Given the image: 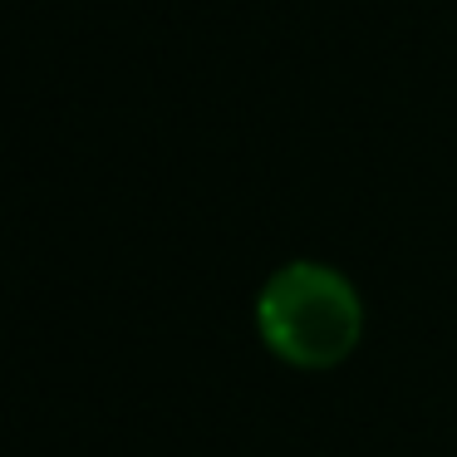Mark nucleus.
<instances>
[{
	"label": "nucleus",
	"instance_id": "obj_1",
	"mask_svg": "<svg viewBox=\"0 0 457 457\" xmlns=\"http://www.w3.org/2000/svg\"><path fill=\"white\" fill-rule=\"evenodd\" d=\"M251 325L276 364L295 374H329L364 345L369 310L339 266L300 256L261 280Z\"/></svg>",
	"mask_w": 457,
	"mask_h": 457
}]
</instances>
